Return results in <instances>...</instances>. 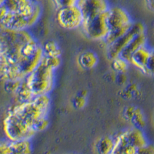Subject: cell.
<instances>
[{
  "label": "cell",
  "mask_w": 154,
  "mask_h": 154,
  "mask_svg": "<svg viewBox=\"0 0 154 154\" xmlns=\"http://www.w3.org/2000/svg\"><path fill=\"white\" fill-rule=\"evenodd\" d=\"M0 36L1 80H24L42 62V46L28 30L1 27Z\"/></svg>",
  "instance_id": "6da1fadb"
},
{
  "label": "cell",
  "mask_w": 154,
  "mask_h": 154,
  "mask_svg": "<svg viewBox=\"0 0 154 154\" xmlns=\"http://www.w3.org/2000/svg\"><path fill=\"white\" fill-rule=\"evenodd\" d=\"M50 103L49 95L39 96L12 107L3 120V131L6 140H31L36 134L35 124L40 119L48 117Z\"/></svg>",
  "instance_id": "7a4b0ae2"
},
{
  "label": "cell",
  "mask_w": 154,
  "mask_h": 154,
  "mask_svg": "<svg viewBox=\"0 0 154 154\" xmlns=\"http://www.w3.org/2000/svg\"><path fill=\"white\" fill-rule=\"evenodd\" d=\"M55 71L42 60L41 63L26 78L35 96H47L55 86Z\"/></svg>",
  "instance_id": "3957f363"
},
{
  "label": "cell",
  "mask_w": 154,
  "mask_h": 154,
  "mask_svg": "<svg viewBox=\"0 0 154 154\" xmlns=\"http://www.w3.org/2000/svg\"><path fill=\"white\" fill-rule=\"evenodd\" d=\"M148 143L143 130L129 128L123 130L115 138V144L112 154H136L140 148Z\"/></svg>",
  "instance_id": "277c9868"
},
{
  "label": "cell",
  "mask_w": 154,
  "mask_h": 154,
  "mask_svg": "<svg viewBox=\"0 0 154 154\" xmlns=\"http://www.w3.org/2000/svg\"><path fill=\"white\" fill-rule=\"evenodd\" d=\"M0 11L32 16L42 13V6L37 0H4L0 3Z\"/></svg>",
  "instance_id": "5b68a950"
},
{
  "label": "cell",
  "mask_w": 154,
  "mask_h": 154,
  "mask_svg": "<svg viewBox=\"0 0 154 154\" xmlns=\"http://www.w3.org/2000/svg\"><path fill=\"white\" fill-rule=\"evenodd\" d=\"M82 28L86 36L89 39L104 41L109 33V28L107 23V12L88 21L83 22Z\"/></svg>",
  "instance_id": "8992f818"
},
{
  "label": "cell",
  "mask_w": 154,
  "mask_h": 154,
  "mask_svg": "<svg viewBox=\"0 0 154 154\" xmlns=\"http://www.w3.org/2000/svg\"><path fill=\"white\" fill-rule=\"evenodd\" d=\"M146 32V27L141 22L133 23L131 28L118 40L108 46V56L111 60L119 57L125 48L138 35Z\"/></svg>",
  "instance_id": "52a82bcc"
},
{
  "label": "cell",
  "mask_w": 154,
  "mask_h": 154,
  "mask_svg": "<svg viewBox=\"0 0 154 154\" xmlns=\"http://www.w3.org/2000/svg\"><path fill=\"white\" fill-rule=\"evenodd\" d=\"M56 22L66 29H75L82 26L84 19L78 5L58 9Z\"/></svg>",
  "instance_id": "ba28073f"
},
{
  "label": "cell",
  "mask_w": 154,
  "mask_h": 154,
  "mask_svg": "<svg viewBox=\"0 0 154 154\" xmlns=\"http://www.w3.org/2000/svg\"><path fill=\"white\" fill-rule=\"evenodd\" d=\"M77 5L82 13L83 22L103 14L110 8L107 0H79Z\"/></svg>",
  "instance_id": "9c48e42d"
},
{
  "label": "cell",
  "mask_w": 154,
  "mask_h": 154,
  "mask_svg": "<svg viewBox=\"0 0 154 154\" xmlns=\"http://www.w3.org/2000/svg\"><path fill=\"white\" fill-rule=\"evenodd\" d=\"M107 23L109 32L116 31L133 23L127 11L119 6L110 7L107 11Z\"/></svg>",
  "instance_id": "30bf717a"
},
{
  "label": "cell",
  "mask_w": 154,
  "mask_h": 154,
  "mask_svg": "<svg viewBox=\"0 0 154 154\" xmlns=\"http://www.w3.org/2000/svg\"><path fill=\"white\" fill-rule=\"evenodd\" d=\"M1 154H32V146L30 140H2L0 145Z\"/></svg>",
  "instance_id": "8fae6325"
},
{
  "label": "cell",
  "mask_w": 154,
  "mask_h": 154,
  "mask_svg": "<svg viewBox=\"0 0 154 154\" xmlns=\"http://www.w3.org/2000/svg\"><path fill=\"white\" fill-rule=\"evenodd\" d=\"M146 42L147 38L146 32L140 34V35H137V36L136 37V38H135L126 48H125L124 50L121 53L119 57H121L122 59H123V60H125L126 61H127L128 63H130L132 56H133L137 50H139L140 48L146 46Z\"/></svg>",
  "instance_id": "7c38bea8"
},
{
  "label": "cell",
  "mask_w": 154,
  "mask_h": 154,
  "mask_svg": "<svg viewBox=\"0 0 154 154\" xmlns=\"http://www.w3.org/2000/svg\"><path fill=\"white\" fill-rule=\"evenodd\" d=\"M151 49H152L148 48L147 45L140 48L132 56L131 60L130 61V64H132L133 66L136 67L143 74L145 72L146 67L147 63L150 56Z\"/></svg>",
  "instance_id": "4fadbf2b"
},
{
  "label": "cell",
  "mask_w": 154,
  "mask_h": 154,
  "mask_svg": "<svg viewBox=\"0 0 154 154\" xmlns=\"http://www.w3.org/2000/svg\"><path fill=\"white\" fill-rule=\"evenodd\" d=\"M124 116L126 119L133 125V127L143 130V128L146 126L144 114L138 107L133 106L126 107L125 109Z\"/></svg>",
  "instance_id": "5bb4252c"
},
{
  "label": "cell",
  "mask_w": 154,
  "mask_h": 154,
  "mask_svg": "<svg viewBox=\"0 0 154 154\" xmlns=\"http://www.w3.org/2000/svg\"><path fill=\"white\" fill-rule=\"evenodd\" d=\"M99 62L98 56L91 50L85 51L78 58V63L83 69H92Z\"/></svg>",
  "instance_id": "9a60e30c"
},
{
  "label": "cell",
  "mask_w": 154,
  "mask_h": 154,
  "mask_svg": "<svg viewBox=\"0 0 154 154\" xmlns=\"http://www.w3.org/2000/svg\"><path fill=\"white\" fill-rule=\"evenodd\" d=\"M115 144V138L104 137L99 140L96 144V150L98 154H112Z\"/></svg>",
  "instance_id": "2e32d148"
},
{
  "label": "cell",
  "mask_w": 154,
  "mask_h": 154,
  "mask_svg": "<svg viewBox=\"0 0 154 154\" xmlns=\"http://www.w3.org/2000/svg\"><path fill=\"white\" fill-rule=\"evenodd\" d=\"M15 95L16 96V99L19 101V103L29 102L32 100L34 97H35L31 89H30L29 86L27 84L26 79L22 81L21 84H20L17 92Z\"/></svg>",
  "instance_id": "e0dca14e"
},
{
  "label": "cell",
  "mask_w": 154,
  "mask_h": 154,
  "mask_svg": "<svg viewBox=\"0 0 154 154\" xmlns=\"http://www.w3.org/2000/svg\"><path fill=\"white\" fill-rule=\"evenodd\" d=\"M44 56L48 57H61L62 50L57 42L54 40L46 41L42 45Z\"/></svg>",
  "instance_id": "ac0fdd59"
},
{
  "label": "cell",
  "mask_w": 154,
  "mask_h": 154,
  "mask_svg": "<svg viewBox=\"0 0 154 154\" xmlns=\"http://www.w3.org/2000/svg\"><path fill=\"white\" fill-rule=\"evenodd\" d=\"M112 67L115 71H116L117 72H126L128 68V64H129L127 61H126L119 56L112 60Z\"/></svg>",
  "instance_id": "d6986e66"
},
{
  "label": "cell",
  "mask_w": 154,
  "mask_h": 154,
  "mask_svg": "<svg viewBox=\"0 0 154 154\" xmlns=\"http://www.w3.org/2000/svg\"><path fill=\"white\" fill-rule=\"evenodd\" d=\"M23 80L20 81H5L4 82V89L5 92L11 93V94H16L19 89V86L21 84Z\"/></svg>",
  "instance_id": "ffe728a7"
},
{
  "label": "cell",
  "mask_w": 154,
  "mask_h": 154,
  "mask_svg": "<svg viewBox=\"0 0 154 154\" xmlns=\"http://www.w3.org/2000/svg\"><path fill=\"white\" fill-rule=\"evenodd\" d=\"M42 61L54 70L57 69L62 63L61 57H48L44 56Z\"/></svg>",
  "instance_id": "44dd1931"
},
{
  "label": "cell",
  "mask_w": 154,
  "mask_h": 154,
  "mask_svg": "<svg viewBox=\"0 0 154 154\" xmlns=\"http://www.w3.org/2000/svg\"><path fill=\"white\" fill-rule=\"evenodd\" d=\"M86 91H82L79 94L77 95L74 99V106L75 108L82 109L86 106Z\"/></svg>",
  "instance_id": "7402d4cb"
},
{
  "label": "cell",
  "mask_w": 154,
  "mask_h": 154,
  "mask_svg": "<svg viewBox=\"0 0 154 154\" xmlns=\"http://www.w3.org/2000/svg\"><path fill=\"white\" fill-rule=\"evenodd\" d=\"M58 9L66 7H71L78 4L79 0H53Z\"/></svg>",
  "instance_id": "603a6c76"
},
{
  "label": "cell",
  "mask_w": 154,
  "mask_h": 154,
  "mask_svg": "<svg viewBox=\"0 0 154 154\" xmlns=\"http://www.w3.org/2000/svg\"><path fill=\"white\" fill-rule=\"evenodd\" d=\"M144 74L146 75L154 77V49H151V53Z\"/></svg>",
  "instance_id": "cb8c5ba5"
},
{
  "label": "cell",
  "mask_w": 154,
  "mask_h": 154,
  "mask_svg": "<svg viewBox=\"0 0 154 154\" xmlns=\"http://www.w3.org/2000/svg\"><path fill=\"white\" fill-rule=\"evenodd\" d=\"M136 154H154V144L147 143L137 150Z\"/></svg>",
  "instance_id": "d4e9b609"
},
{
  "label": "cell",
  "mask_w": 154,
  "mask_h": 154,
  "mask_svg": "<svg viewBox=\"0 0 154 154\" xmlns=\"http://www.w3.org/2000/svg\"><path fill=\"white\" fill-rule=\"evenodd\" d=\"M147 7L149 8L151 11L154 12V0H146Z\"/></svg>",
  "instance_id": "484cf974"
},
{
  "label": "cell",
  "mask_w": 154,
  "mask_h": 154,
  "mask_svg": "<svg viewBox=\"0 0 154 154\" xmlns=\"http://www.w3.org/2000/svg\"><path fill=\"white\" fill-rule=\"evenodd\" d=\"M70 154H73V153H70Z\"/></svg>",
  "instance_id": "4316f807"
}]
</instances>
